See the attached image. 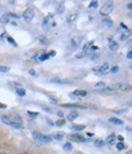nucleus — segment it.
<instances>
[{"label":"nucleus","instance_id":"c756f323","mask_svg":"<svg viewBox=\"0 0 132 154\" xmlns=\"http://www.w3.org/2000/svg\"><path fill=\"white\" fill-rule=\"evenodd\" d=\"M6 39H8V42H9V43H11V44H12L14 47H17V44H16V42H15V41L12 39V38H11V37H9V35H8V38H6Z\"/></svg>","mask_w":132,"mask_h":154},{"label":"nucleus","instance_id":"5701e85b","mask_svg":"<svg viewBox=\"0 0 132 154\" xmlns=\"http://www.w3.org/2000/svg\"><path fill=\"white\" fill-rule=\"evenodd\" d=\"M94 144H96V147H103L105 144V142L103 140H96L94 141Z\"/></svg>","mask_w":132,"mask_h":154},{"label":"nucleus","instance_id":"ea45409f","mask_svg":"<svg viewBox=\"0 0 132 154\" xmlns=\"http://www.w3.org/2000/svg\"><path fill=\"white\" fill-rule=\"evenodd\" d=\"M47 122H48V124H49L50 126H54V122H53V121H51L50 119H47Z\"/></svg>","mask_w":132,"mask_h":154},{"label":"nucleus","instance_id":"de8ad7c7","mask_svg":"<svg viewBox=\"0 0 132 154\" xmlns=\"http://www.w3.org/2000/svg\"><path fill=\"white\" fill-rule=\"evenodd\" d=\"M126 154H132V152H131V150H128V152H127Z\"/></svg>","mask_w":132,"mask_h":154},{"label":"nucleus","instance_id":"79ce46f5","mask_svg":"<svg viewBox=\"0 0 132 154\" xmlns=\"http://www.w3.org/2000/svg\"><path fill=\"white\" fill-rule=\"evenodd\" d=\"M64 124H65V121H64V120H60V121H58V125H59V126H63Z\"/></svg>","mask_w":132,"mask_h":154},{"label":"nucleus","instance_id":"4468645a","mask_svg":"<svg viewBox=\"0 0 132 154\" xmlns=\"http://www.w3.org/2000/svg\"><path fill=\"white\" fill-rule=\"evenodd\" d=\"M77 18V14H71V15H69L67 16V18H66V21L69 22V23H72Z\"/></svg>","mask_w":132,"mask_h":154},{"label":"nucleus","instance_id":"7c9ffc66","mask_svg":"<svg viewBox=\"0 0 132 154\" xmlns=\"http://www.w3.org/2000/svg\"><path fill=\"white\" fill-rule=\"evenodd\" d=\"M97 6H98V2H91L89 9H94V8H97Z\"/></svg>","mask_w":132,"mask_h":154},{"label":"nucleus","instance_id":"c03bdc74","mask_svg":"<svg viewBox=\"0 0 132 154\" xmlns=\"http://www.w3.org/2000/svg\"><path fill=\"white\" fill-rule=\"evenodd\" d=\"M58 116H60V118H63V116H64V114H63V111H58Z\"/></svg>","mask_w":132,"mask_h":154},{"label":"nucleus","instance_id":"8fccbe9b","mask_svg":"<svg viewBox=\"0 0 132 154\" xmlns=\"http://www.w3.org/2000/svg\"><path fill=\"white\" fill-rule=\"evenodd\" d=\"M22 154H28V153H22Z\"/></svg>","mask_w":132,"mask_h":154},{"label":"nucleus","instance_id":"6ab92c4d","mask_svg":"<svg viewBox=\"0 0 132 154\" xmlns=\"http://www.w3.org/2000/svg\"><path fill=\"white\" fill-rule=\"evenodd\" d=\"M71 130H73V131H83L84 126L83 125H73V126H71Z\"/></svg>","mask_w":132,"mask_h":154},{"label":"nucleus","instance_id":"a19ab883","mask_svg":"<svg viewBox=\"0 0 132 154\" xmlns=\"http://www.w3.org/2000/svg\"><path fill=\"white\" fill-rule=\"evenodd\" d=\"M127 57H128V59H132V51L131 50L127 53Z\"/></svg>","mask_w":132,"mask_h":154},{"label":"nucleus","instance_id":"2eb2a0df","mask_svg":"<svg viewBox=\"0 0 132 154\" xmlns=\"http://www.w3.org/2000/svg\"><path fill=\"white\" fill-rule=\"evenodd\" d=\"M16 94L18 95V97H25V94H26V91L21 87H17L16 88Z\"/></svg>","mask_w":132,"mask_h":154},{"label":"nucleus","instance_id":"e433bc0d","mask_svg":"<svg viewBox=\"0 0 132 154\" xmlns=\"http://www.w3.org/2000/svg\"><path fill=\"white\" fill-rule=\"evenodd\" d=\"M115 112H116V114H124V112H126V110H125V109H121V110H115Z\"/></svg>","mask_w":132,"mask_h":154},{"label":"nucleus","instance_id":"473e14b6","mask_svg":"<svg viewBox=\"0 0 132 154\" xmlns=\"http://www.w3.org/2000/svg\"><path fill=\"white\" fill-rule=\"evenodd\" d=\"M51 138H54V140H61V138H63V134H60V133L58 134V133H56V134H54Z\"/></svg>","mask_w":132,"mask_h":154},{"label":"nucleus","instance_id":"f3484780","mask_svg":"<svg viewBox=\"0 0 132 154\" xmlns=\"http://www.w3.org/2000/svg\"><path fill=\"white\" fill-rule=\"evenodd\" d=\"M64 9H65V5L63 2H60L58 4V6H56V11H58V14H63L64 12Z\"/></svg>","mask_w":132,"mask_h":154},{"label":"nucleus","instance_id":"f8f14e48","mask_svg":"<svg viewBox=\"0 0 132 154\" xmlns=\"http://www.w3.org/2000/svg\"><path fill=\"white\" fill-rule=\"evenodd\" d=\"M109 48L111 50H116L118 49V43L112 39V38H109Z\"/></svg>","mask_w":132,"mask_h":154},{"label":"nucleus","instance_id":"72a5a7b5","mask_svg":"<svg viewBox=\"0 0 132 154\" xmlns=\"http://www.w3.org/2000/svg\"><path fill=\"white\" fill-rule=\"evenodd\" d=\"M116 148H118L119 150H122V149H125V146H124V143H118V144H116Z\"/></svg>","mask_w":132,"mask_h":154},{"label":"nucleus","instance_id":"4c0bfd02","mask_svg":"<svg viewBox=\"0 0 132 154\" xmlns=\"http://www.w3.org/2000/svg\"><path fill=\"white\" fill-rule=\"evenodd\" d=\"M29 73H31L32 76H37V73H35V71H34L33 69H31V70H29Z\"/></svg>","mask_w":132,"mask_h":154},{"label":"nucleus","instance_id":"c9c22d12","mask_svg":"<svg viewBox=\"0 0 132 154\" xmlns=\"http://www.w3.org/2000/svg\"><path fill=\"white\" fill-rule=\"evenodd\" d=\"M38 39H39V41H41L42 43H44V44H48V41L45 39V38H43V37H39V38H38Z\"/></svg>","mask_w":132,"mask_h":154},{"label":"nucleus","instance_id":"393cba45","mask_svg":"<svg viewBox=\"0 0 132 154\" xmlns=\"http://www.w3.org/2000/svg\"><path fill=\"white\" fill-rule=\"evenodd\" d=\"M9 70H10V67H8V66H2V65H0V73L9 72Z\"/></svg>","mask_w":132,"mask_h":154},{"label":"nucleus","instance_id":"a878e982","mask_svg":"<svg viewBox=\"0 0 132 154\" xmlns=\"http://www.w3.org/2000/svg\"><path fill=\"white\" fill-rule=\"evenodd\" d=\"M80 41H81V38H75V39H72V47H73V48L77 47L78 43H80Z\"/></svg>","mask_w":132,"mask_h":154},{"label":"nucleus","instance_id":"f03ea898","mask_svg":"<svg viewBox=\"0 0 132 154\" xmlns=\"http://www.w3.org/2000/svg\"><path fill=\"white\" fill-rule=\"evenodd\" d=\"M32 136L37 142H41V143H50L53 140L51 136H45V134H43L41 132H37V131H34L32 133Z\"/></svg>","mask_w":132,"mask_h":154},{"label":"nucleus","instance_id":"49530a36","mask_svg":"<svg viewBox=\"0 0 132 154\" xmlns=\"http://www.w3.org/2000/svg\"><path fill=\"white\" fill-rule=\"evenodd\" d=\"M127 8L131 10V8H132V4H131V3H128V6H127Z\"/></svg>","mask_w":132,"mask_h":154},{"label":"nucleus","instance_id":"b1692460","mask_svg":"<svg viewBox=\"0 0 132 154\" xmlns=\"http://www.w3.org/2000/svg\"><path fill=\"white\" fill-rule=\"evenodd\" d=\"M130 37H131V32L127 31V32H125V33L121 35V41H125V39H127V38H130Z\"/></svg>","mask_w":132,"mask_h":154},{"label":"nucleus","instance_id":"cd10ccee","mask_svg":"<svg viewBox=\"0 0 132 154\" xmlns=\"http://www.w3.org/2000/svg\"><path fill=\"white\" fill-rule=\"evenodd\" d=\"M103 23H104L105 26H108V27H111V25H112V22L109 20V18H104V20H103Z\"/></svg>","mask_w":132,"mask_h":154},{"label":"nucleus","instance_id":"6e6552de","mask_svg":"<svg viewBox=\"0 0 132 154\" xmlns=\"http://www.w3.org/2000/svg\"><path fill=\"white\" fill-rule=\"evenodd\" d=\"M114 91H121V92H126V91H130L131 89V86L127 85V83H118L112 87Z\"/></svg>","mask_w":132,"mask_h":154},{"label":"nucleus","instance_id":"0eeeda50","mask_svg":"<svg viewBox=\"0 0 132 154\" xmlns=\"http://www.w3.org/2000/svg\"><path fill=\"white\" fill-rule=\"evenodd\" d=\"M69 140L72 141V142H77V143H84V142H87V140L84 137L80 136V134H70Z\"/></svg>","mask_w":132,"mask_h":154},{"label":"nucleus","instance_id":"dca6fc26","mask_svg":"<svg viewBox=\"0 0 132 154\" xmlns=\"http://www.w3.org/2000/svg\"><path fill=\"white\" fill-rule=\"evenodd\" d=\"M64 108H81V109H84L86 106L84 105H80V104H63Z\"/></svg>","mask_w":132,"mask_h":154},{"label":"nucleus","instance_id":"1a4fd4ad","mask_svg":"<svg viewBox=\"0 0 132 154\" xmlns=\"http://www.w3.org/2000/svg\"><path fill=\"white\" fill-rule=\"evenodd\" d=\"M86 95H87V92H86V91H82V89H76L75 92H72V93L70 94V97L75 98V97H86Z\"/></svg>","mask_w":132,"mask_h":154},{"label":"nucleus","instance_id":"423d86ee","mask_svg":"<svg viewBox=\"0 0 132 154\" xmlns=\"http://www.w3.org/2000/svg\"><path fill=\"white\" fill-rule=\"evenodd\" d=\"M49 23H51V26H55V22H54V20H53V15L47 16L44 20H43V29H44V31H48Z\"/></svg>","mask_w":132,"mask_h":154},{"label":"nucleus","instance_id":"58836bf2","mask_svg":"<svg viewBox=\"0 0 132 154\" xmlns=\"http://www.w3.org/2000/svg\"><path fill=\"white\" fill-rule=\"evenodd\" d=\"M43 109L47 111V112H51V109L50 108H47V106H43Z\"/></svg>","mask_w":132,"mask_h":154},{"label":"nucleus","instance_id":"20e7f679","mask_svg":"<svg viewBox=\"0 0 132 154\" xmlns=\"http://www.w3.org/2000/svg\"><path fill=\"white\" fill-rule=\"evenodd\" d=\"M112 8H114V5H112V2H106V3L103 5V8L100 9V14L104 15V16H106V15H109V14L111 12Z\"/></svg>","mask_w":132,"mask_h":154},{"label":"nucleus","instance_id":"f704fd0d","mask_svg":"<svg viewBox=\"0 0 132 154\" xmlns=\"http://www.w3.org/2000/svg\"><path fill=\"white\" fill-rule=\"evenodd\" d=\"M119 71V67L118 66H114V67H111V70H110V72L111 73H116Z\"/></svg>","mask_w":132,"mask_h":154},{"label":"nucleus","instance_id":"9d476101","mask_svg":"<svg viewBox=\"0 0 132 154\" xmlns=\"http://www.w3.org/2000/svg\"><path fill=\"white\" fill-rule=\"evenodd\" d=\"M51 83H58V85H71V81H66L63 79H59V77H55V79L50 80Z\"/></svg>","mask_w":132,"mask_h":154},{"label":"nucleus","instance_id":"2f4dec72","mask_svg":"<svg viewBox=\"0 0 132 154\" xmlns=\"http://www.w3.org/2000/svg\"><path fill=\"white\" fill-rule=\"evenodd\" d=\"M94 86H96L97 88H104L105 87V83L104 82H98V83H96Z\"/></svg>","mask_w":132,"mask_h":154},{"label":"nucleus","instance_id":"f257e3e1","mask_svg":"<svg viewBox=\"0 0 132 154\" xmlns=\"http://www.w3.org/2000/svg\"><path fill=\"white\" fill-rule=\"evenodd\" d=\"M2 120L4 124L14 127V128H21L23 126V122H22V118L18 116L16 114H12V115H3L2 116Z\"/></svg>","mask_w":132,"mask_h":154},{"label":"nucleus","instance_id":"a18cd8bd","mask_svg":"<svg viewBox=\"0 0 132 154\" xmlns=\"http://www.w3.org/2000/svg\"><path fill=\"white\" fill-rule=\"evenodd\" d=\"M5 108H6L5 104H2V103H0V109H5Z\"/></svg>","mask_w":132,"mask_h":154},{"label":"nucleus","instance_id":"9b49d317","mask_svg":"<svg viewBox=\"0 0 132 154\" xmlns=\"http://www.w3.org/2000/svg\"><path fill=\"white\" fill-rule=\"evenodd\" d=\"M100 94H114L116 93L114 89H112V87H108V88H104V89H100L99 91Z\"/></svg>","mask_w":132,"mask_h":154},{"label":"nucleus","instance_id":"ddd939ff","mask_svg":"<svg viewBox=\"0 0 132 154\" xmlns=\"http://www.w3.org/2000/svg\"><path fill=\"white\" fill-rule=\"evenodd\" d=\"M109 122L114 124V125H122V124H124V121H122V120L116 119V118H110V119H109Z\"/></svg>","mask_w":132,"mask_h":154},{"label":"nucleus","instance_id":"412c9836","mask_svg":"<svg viewBox=\"0 0 132 154\" xmlns=\"http://www.w3.org/2000/svg\"><path fill=\"white\" fill-rule=\"evenodd\" d=\"M78 116V114L76 112V111H73V112H71L70 115H69V116H67V119L70 120V121H72V120H75V119H76Z\"/></svg>","mask_w":132,"mask_h":154},{"label":"nucleus","instance_id":"bb28decb","mask_svg":"<svg viewBox=\"0 0 132 154\" xmlns=\"http://www.w3.org/2000/svg\"><path fill=\"white\" fill-rule=\"evenodd\" d=\"M71 149H72L71 143H69V142H67V143H65V144H64V150H65V152H69V150H71Z\"/></svg>","mask_w":132,"mask_h":154},{"label":"nucleus","instance_id":"37998d69","mask_svg":"<svg viewBox=\"0 0 132 154\" xmlns=\"http://www.w3.org/2000/svg\"><path fill=\"white\" fill-rule=\"evenodd\" d=\"M55 54H56V53H55V51L53 50V51H50V53H49L48 55H49V56H55Z\"/></svg>","mask_w":132,"mask_h":154},{"label":"nucleus","instance_id":"a211bd4d","mask_svg":"<svg viewBox=\"0 0 132 154\" xmlns=\"http://www.w3.org/2000/svg\"><path fill=\"white\" fill-rule=\"evenodd\" d=\"M47 59H49V55H48L47 53H43L42 55H39L38 57H37V60H38V61H44V60H47Z\"/></svg>","mask_w":132,"mask_h":154},{"label":"nucleus","instance_id":"4be33fe9","mask_svg":"<svg viewBox=\"0 0 132 154\" xmlns=\"http://www.w3.org/2000/svg\"><path fill=\"white\" fill-rule=\"evenodd\" d=\"M114 140H115V134L112 133V134H110V136L106 138V143H108V144H111L112 142H114Z\"/></svg>","mask_w":132,"mask_h":154},{"label":"nucleus","instance_id":"09e8293b","mask_svg":"<svg viewBox=\"0 0 132 154\" xmlns=\"http://www.w3.org/2000/svg\"><path fill=\"white\" fill-rule=\"evenodd\" d=\"M0 154H6V153H3V152H2V153H0Z\"/></svg>","mask_w":132,"mask_h":154},{"label":"nucleus","instance_id":"7ed1b4c3","mask_svg":"<svg viewBox=\"0 0 132 154\" xmlns=\"http://www.w3.org/2000/svg\"><path fill=\"white\" fill-rule=\"evenodd\" d=\"M34 15H35L34 10H33V9H31V8H28V9H26V10H25V12L22 14V17L25 18V21H26V22H31V21L33 20Z\"/></svg>","mask_w":132,"mask_h":154},{"label":"nucleus","instance_id":"39448f33","mask_svg":"<svg viewBox=\"0 0 132 154\" xmlns=\"http://www.w3.org/2000/svg\"><path fill=\"white\" fill-rule=\"evenodd\" d=\"M109 70V64L108 63H105V64H103L102 66H98V67H93V72H96L97 75H105L106 73V71Z\"/></svg>","mask_w":132,"mask_h":154},{"label":"nucleus","instance_id":"aec40b11","mask_svg":"<svg viewBox=\"0 0 132 154\" xmlns=\"http://www.w3.org/2000/svg\"><path fill=\"white\" fill-rule=\"evenodd\" d=\"M9 21H10V17H9L8 14H5L2 18H0V22H2V23H9Z\"/></svg>","mask_w":132,"mask_h":154},{"label":"nucleus","instance_id":"c85d7f7f","mask_svg":"<svg viewBox=\"0 0 132 154\" xmlns=\"http://www.w3.org/2000/svg\"><path fill=\"white\" fill-rule=\"evenodd\" d=\"M27 115L31 118H35V116H38V112H35V111H27Z\"/></svg>","mask_w":132,"mask_h":154}]
</instances>
